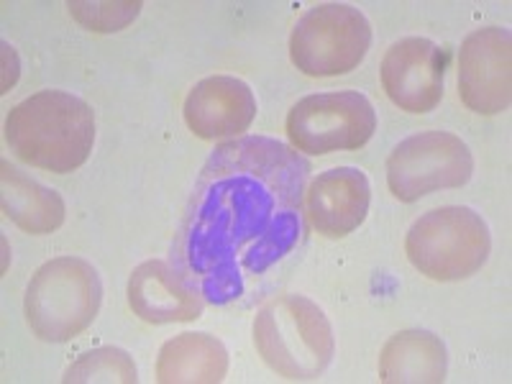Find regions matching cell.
<instances>
[{"label":"cell","mask_w":512,"mask_h":384,"mask_svg":"<svg viewBox=\"0 0 512 384\" xmlns=\"http://www.w3.org/2000/svg\"><path fill=\"white\" fill-rule=\"evenodd\" d=\"M0 198L8 221L34 236H47L64 223V200L52 187L39 185L13 164H0Z\"/></svg>","instance_id":"obj_16"},{"label":"cell","mask_w":512,"mask_h":384,"mask_svg":"<svg viewBox=\"0 0 512 384\" xmlns=\"http://www.w3.org/2000/svg\"><path fill=\"white\" fill-rule=\"evenodd\" d=\"M292 149L310 157L361 149L377 131V113L367 95L356 90L305 95L287 113Z\"/></svg>","instance_id":"obj_7"},{"label":"cell","mask_w":512,"mask_h":384,"mask_svg":"<svg viewBox=\"0 0 512 384\" xmlns=\"http://www.w3.org/2000/svg\"><path fill=\"white\" fill-rule=\"evenodd\" d=\"M103 282L98 269L80 256H57L41 264L24 297L26 323L49 344L80 336L98 318Z\"/></svg>","instance_id":"obj_4"},{"label":"cell","mask_w":512,"mask_h":384,"mask_svg":"<svg viewBox=\"0 0 512 384\" xmlns=\"http://www.w3.org/2000/svg\"><path fill=\"white\" fill-rule=\"evenodd\" d=\"M492 236L477 210L446 205L428 210L410 226L405 251L420 274L436 282H459L487 264Z\"/></svg>","instance_id":"obj_5"},{"label":"cell","mask_w":512,"mask_h":384,"mask_svg":"<svg viewBox=\"0 0 512 384\" xmlns=\"http://www.w3.org/2000/svg\"><path fill=\"white\" fill-rule=\"evenodd\" d=\"M461 103L479 116H497L512 100V36L487 26L466 36L459 52Z\"/></svg>","instance_id":"obj_9"},{"label":"cell","mask_w":512,"mask_h":384,"mask_svg":"<svg viewBox=\"0 0 512 384\" xmlns=\"http://www.w3.org/2000/svg\"><path fill=\"white\" fill-rule=\"evenodd\" d=\"M6 144L31 167L70 175L93 152L95 113L77 95L41 90L8 113Z\"/></svg>","instance_id":"obj_2"},{"label":"cell","mask_w":512,"mask_h":384,"mask_svg":"<svg viewBox=\"0 0 512 384\" xmlns=\"http://www.w3.org/2000/svg\"><path fill=\"white\" fill-rule=\"evenodd\" d=\"M308 159L269 136L216 146L200 169L169 264L208 305L267 295L305 244Z\"/></svg>","instance_id":"obj_1"},{"label":"cell","mask_w":512,"mask_h":384,"mask_svg":"<svg viewBox=\"0 0 512 384\" xmlns=\"http://www.w3.org/2000/svg\"><path fill=\"white\" fill-rule=\"evenodd\" d=\"M254 344L264 364L292 382L318 379L336 354L331 320L303 295L269 297L256 310Z\"/></svg>","instance_id":"obj_3"},{"label":"cell","mask_w":512,"mask_h":384,"mask_svg":"<svg viewBox=\"0 0 512 384\" xmlns=\"http://www.w3.org/2000/svg\"><path fill=\"white\" fill-rule=\"evenodd\" d=\"M448 354L431 331H400L379 354V379L387 384H438L446 379Z\"/></svg>","instance_id":"obj_14"},{"label":"cell","mask_w":512,"mask_h":384,"mask_svg":"<svg viewBox=\"0 0 512 384\" xmlns=\"http://www.w3.org/2000/svg\"><path fill=\"white\" fill-rule=\"evenodd\" d=\"M448 54L431 39H400L382 59V88L405 113H431L443 98Z\"/></svg>","instance_id":"obj_10"},{"label":"cell","mask_w":512,"mask_h":384,"mask_svg":"<svg viewBox=\"0 0 512 384\" xmlns=\"http://www.w3.org/2000/svg\"><path fill=\"white\" fill-rule=\"evenodd\" d=\"M474 157L469 146L448 131H423L408 136L387 157V185L402 203L454 190L472 180Z\"/></svg>","instance_id":"obj_8"},{"label":"cell","mask_w":512,"mask_h":384,"mask_svg":"<svg viewBox=\"0 0 512 384\" xmlns=\"http://www.w3.org/2000/svg\"><path fill=\"white\" fill-rule=\"evenodd\" d=\"M72 18L80 21L85 29L111 34V31L126 29L141 11L139 0H126V3H67Z\"/></svg>","instance_id":"obj_18"},{"label":"cell","mask_w":512,"mask_h":384,"mask_svg":"<svg viewBox=\"0 0 512 384\" xmlns=\"http://www.w3.org/2000/svg\"><path fill=\"white\" fill-rule=\"evenodd\" d=\"M372 203L367 175L356 167L320 172L305 190V218L326 239H344L364 223Z\"/></svg>","instance_id":"obj_12"},{"label":"cell","mask_w":512,"mask_h":384,"mask_svg":"<svg viewBox=\"0 0 512 384\" xmlns=\"http://www.w3.org/2000/svg\"><path fill=\"white\" fill-rule=\"evenodd\" d=\"M372 47V26L349 3H320L300 16L290 36V59L308 77L349 75Z\"/></svg>","instance_id":"obj_6"},{"label":"cell","mask_w":512,"mask_h":384,"mask_svg":"<svg viewBox=\"0 0 512 384\" xmlns=\"http://www.w3.org/2000/svg\"><path fill=\"white\" fill-rule=\"evenodd\" d=\"M62 382L67 384H136L139 372H136L134 359L128 351L118 346H100V349L82 354L80 359L64 372Z\"/></svg>","instance_id":"obj_17"},{"label":"cell","mask_w":512,"mask_h":384,"mask_svg":"<svg viewBox=\"0 0 512 384\" xmlns=\"http://www.w3.org/2000/svg\"><path fill=\"white\" fill-rule=\"evenodd\" d=\"M226 372V346L210 333H180L159 349L157 382L162 384H216Z\"/></svg>","instance_id":"obj_15"},{"label":"cell","mask_w":512,"mask_h":384,"mask_svg":"<svg viewBox=\"0 0 512 384\" xmlns=\"http://www.w3.org/2000/svg\"><path fill=\"white\" fill-rule=\"evenodd\" d=\"M128 305L152 326L190 323L203 315L205 300L192 290L169 262H144L128 277Z\"/></svg>","instance_id":"obj_13"},{"label":"cell","mask_w":512,"mask_h":384,"mask_svg":"<svg viewBox=\"0 0 512 384\" xmlns=\"http://www.w3.org/2000/svg\"><path fill=\"white\" fill-rule=\"evenodd\" d=\"M182 116L198 139H236L249 131L256 118L254 90L239 77H205L187 93Z\"/></svg>","instance_id":"obj_11"}]
</instances>
